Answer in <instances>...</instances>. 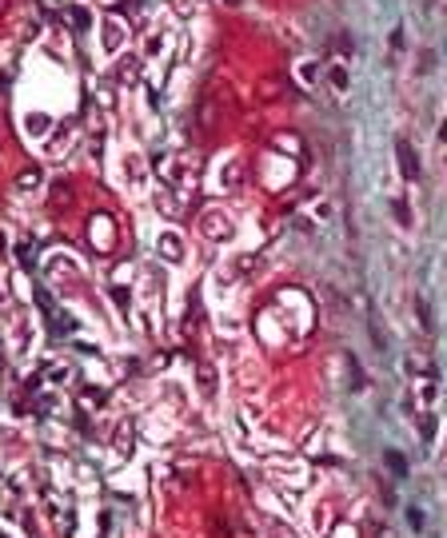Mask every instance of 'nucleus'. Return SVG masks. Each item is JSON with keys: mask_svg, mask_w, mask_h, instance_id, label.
Returning a JSON list of instances; mask_svg holds the SVG:
<instances>
[{"mask_svg": "<svg viewBox=\"0 0 447 538\" xmlns=\"http://www.w3.org/2000/svg\"><path fill=\"white\" fill-rule=\"evenodd\" d=\"M300 80L308 84V88L315 84V64H312V60H303V64H300Z\"/></svg>", "mask_w": 447, "mask_h": 538, "instance_id": "39448f33", "label": "nucleus"}, {"mask_svg": "<svg viewBox=\"0 0 447 538\" xmlns=\"http://www.w3.org/2000/svg\"><path fill=\"white\" fill-rule=\"evenodd\" d=\"M327 80H332V88L339 92V96H344V92L352 88V76H347V68H344V64H335L332 72H327Z\"/></svg>", "mask_w": 447, "mask_h": 538, "instance_id": "f03ea898", "label": "nucleus"}, {"mask_svg": "<svg viewBox=\"0 0 447 538\" xmlns=\"http://www.w3.org/2000/svg\"><path fill=\"white\" fill-rule=\"evenodd\" d=\"M116 76H120V80H128V84H132V80L140 76V64H136V60H124V64H120V72H116Z\"/></svg>", "mask_w": 447, "mask_h": 538, "instance_id": "20e7f679", "label": "nucleus"}, {"mask_svg": "<svg viewBox=\"0 0 447 538\" xmlns=\"http://www.w3.org/2000/svg\"><path fill=\"white\" fill-rule=\"evenodd\" d=\"M395 216H400V223H403V228L412 223V216H407V204H403V199H395Z\"/></svg>", "mask_w": 447, "mask_h": 538, "instance_id": "0eeeda50", "label": "nucleus"}, {"mask_svg": "<svg viewBox=\"0 0 447 538\" xmlns=\"http://www.w3.org/2000/svg\"><path fill=\"white\" fill-rule=\"evenodd\" d=\"M407 522H412V527L419 530V527H424V515H419V510H407Z\"/></svg>", "mask_w": 447, "mask_h": 538, "instance_id": "1a4fd4ad", "label": "nucleus"}, {"mask_svg": "<svg viewBox=\"0 0 447 538\" xmlns=\"http://www.w3.org/2000/svg\"><path fill=\"white\" fill-rule=\"evenodd\" d=\"M388 462H391V471L400 474V479H403V474H407V467H403V459H400V455H395V450H388Z\"/></svg>", "mask_w": 447, "mask_h": 538, "instance_id": "423d86ee", "label": "nucleus"}, {"mask_svg": "<svg viewBox=\"0 0 447 538\" xmlns=\"http://www.w3.org/2000/svg\"><path fill=\"white\" fill-rule=\"evenodd\" d=\"M415 311H419V323H424V327H431V315H427V303H424V299H415Z\"/></svg>", "mask_w": 447, "mask_h": 538, "instance_id": "6e6552de", "label": "nucleus"}, {"mask_svg": "<svg viewBox=\"0 0 447 538\" xmlns=\"http://www.w3.org/2000/svg\"><path fill=\"white\" fill-rule=\"evenodd\" d=\"M347 375H352V391H364V371H359L356 355H347Z\"/></svg>", "mask_w": 447, "mask_h": 538, "instance_id": "7ed1b4c3", "label": "nucleus"}, {"mask_svg": "<svg viewBox=\"0 0 447 538\" xmlns=\"http://www.w3.org/2000/svg\"><path fill=\"white\" fill-rule=\"evenodd\" d=\"M395 156H400V172H403V180H419V160H415L412 144L400 140V144H395Z\"/></svg>", "mask_w": 447, "mask_h": 538, "instance_id": "f257e3e1", "label": "nucleus"}]
</instances>
